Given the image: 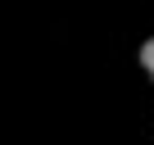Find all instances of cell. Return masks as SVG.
<instances>
[{"mask_svg": "<svg viewBox=\"0 0 154 145\" xmlns=\"http://www.w3.org/2000/svg\"><path fill=\"white\" fill-rule=\"evenodd\" d=\"M140 63H145V72H149V77H154V36L140 45Z\"/></svg>", "mask_w": 154, "mask_h": 145, "instance_id": "obj_1", "label": "cell"}]
</instances>
